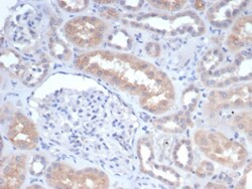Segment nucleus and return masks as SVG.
<instances>
[{
    "label": "nucleus",
    "instance_id": "nucleus-1",
    "mask_svg": "<svg viewBox=\"0 0 252 189\" xmlns=\"http://www.w3.org/2000/svg\"><path fill=\"white\" fill-rule=\"evenodd\" d=\"M76 67L129 95L139 96L140 106L151 113L162 114L175 103L170 79L154 65L133 55L95 51L78 56Z\"/></svg>",
    "mask_w": 252,
    "mask_h": 189
},
{
    "label": "nucleus",
    "instance_id": "nucleus-2",
    "mask_svg": "<svg viewBox=\"0 0 252 189\" xmlns=\"http://www.w3.org/2000/svg\"><path fill=\"white\" fill-rule=\"evenodd\" d=\"M195 142L208 158L232 169L242 167L248 156L243 145L219 132L199 130L195 134Z\"/></svg>",
    "mask_w": 252,
    "mask_h": 189
},
{
    "label": "nucleus",
    "instance_id": "nucleus-3",
    "mask_svg": "<svg viewBox=\"0 0 252 189\" xmlns=\"http://www.w3.org/2000/svg\"><path fill=\"white\" fill-rule=\"evenodd\" d=\"M130 25L142 29L170 35L190 33L193 36H198L205 31L202 19L192 11L176 15L158 13L142 14L130 20Z\"/></svg>",
    "mask_w": 252,
    "mask_h": 189
},
{
    "label": "nucleus",
    "instance_id": "nucleus-4",
    "mask_svg": "<svg viewBox=\"0 0 252 189\" xmlns=\"http://www.w3.org/2000/svg\"><path fill=\"white\" fill-rule=\"evenodd\" d=\"M47 180L55 188H107L109 179L107 175L97 169H84L76 171L72 167L58 163L48 171Z\"/></svg>",
    "mask_w": 252,
    "mask_h": 189
},
{
    "label": "nucleus",
    "instance_id": "nucleus-5",
    "mask_svg": "<svg viewBox=\"0 0 252 189\" xmlns=\"http://www.w3.org/2000/svg\"><path fill=\"white\" fill-rule=\"evenodd\" d=\"M67 38L82 49H93L98 47L104 38L107 26L96 17H77L65 26Z\"/></svg>",
    "mask_w": 252,
    "mask_h": 189
},
{
    "label": "nucleus",
    "instance_id": "nucleus-6",
    "mask_svg": "<svg viewBox=\"0 0 252 189\" xmlns=\"http://www.w3.org/2000/svg\"><path fill=\"white\" fill-rule=\"evenodd\" d=\"M224 64V62H223ZM216 70L202 75V81L208 87L224 88L251 78V56L239 54L235 59Z\"/></svg>",
    "mask_w": 252,
    "mask_h": 189
},
{
    "label": "nucleus",
    "instance_id": "nucleus-7",
    "mask_svg": "<svg viewBox=\"0 0 252 189\" xmlns=\"http://www.w3.org/2000/svg\"><path fill=\"white\" fill-rule=\"evenodd\" d=\"M153 145L148 139H142L138 143V156L140 167L144 173L150 174L158 180L173 186L179 185L180 176L178 172L170 167L158 165L154 161Z\"/></svg>",
    "mask_w": 252,
    "mask_h": 189
},
{
    "label": "nucleus",
    "instance_id": "nucleus-8",
    "mask_svg": "<svg viewBox=\"0 0 252 189\" xmlns=\"http://www.w3.org/2000/svg\"><path fill=\"white\" fill-rule=\"evenodd\" d=\"M209 107L211 111L223 108H250L251 106V85L233 87L226 91H215L209 96Z\"/></svg>",
    "mask_w": 252,
    "mask_h": 189
},
{
    "label": "nucleus",
    "instance_id": "nucleus-9",
    "mask_svg": "<svg viewBox=\"0 0 252 189\" xmlns=\"http://www.w3.org/2000/svg\"><path fill=\"white\" fill-rule=\"evenodd\" d=\"M7 137L14 146L24 150L33 149L38 141V134L34 124L20 113H16L11 119Z\"/></svg>",
    "mask_w": 252,
    "mask_h": 189
},
{
    "label": "nucleus",
    "instance_id": "nucleus-10",
    "mask_svg": "<svg viewBox=\"0 0 252 189\" xmlns=\"http://www.w3.org/2000/svg\"><path fill=\"white\" fill-rule=\"evenodd\" d=\"M27 174V156L18 154L11 156L7 162H2L1 188H19Z\"/></svg>",
    "mask_w": 252,
    "mask_h": 189
},
{
    "label": "nucleus",
    "instance_id": "nucleus-11",
    "mask_svg": "<svg viewBox=\"0 0 252 189\" xmlns=\"http://www.w3.org/2000/svg\"><path fill=\"white\" fill-rule=\"evenodd\" d=\"M246 4V1L216 2L208 9L207 17L213 26L218 27H226L245 8Z\"/></svg>",
    "mask_w": 252,
    "mask_h": 189
},
{
    "label": "nucleus",
    "instance_id": "nucleus-12",
    "mask_svg": "<svg viewBox=\"0 0 252 189\" xmlns=\"http://www.w3.org/2000/svg\"><path fill=\"white\" fill-rule=\"evenodd\" d=\"M252 17L251 15L241 16L236 20L232 31L227 38V46L232 53H237L252 43Z\"/></svg>",
    "mask_w": 252,
    "mask_h": 189
},
{
    "label": "nucleus",
    "instance_id": "nucleus-13",
    "mask_svg": "<svg viewBox=\"0 0 252 189\" xmlns=\"http://www.w3.org/2000/svg\"><path fill=\"white\" fill-rule=\"evenodd\" d=\"M1 67L12 78L24 79L28 71L29 65L15 52L5 50L1 54Z\"/></svg>",
    "mask_w": 252,
    "mask_h": 189
},
{
    "label": "nucleus",
    "instance_id": "nucleus-14",
    "mask_svg": "<svg viewBox=\"0 0 252 189\" xmlns=\"http://www.w3.org/2000/svg\"><path fill=\"white\" fill-rule=\"evenodd\" d=\"M154 124L158 129L167 133L183 132L188 128V126L192 125L188 112H183L158 119Z\"/></svg>",
    "mask_w": 252,
    "mask_h": 189
},
{
    "label": "nucleus",
    "instance_id": "nucleus-15",
    "mask_svg": "<svg viewBox=\"0 0 252 189\" xmlns=\"http://www.w3.org/2000/svg\"><path fill=\"white\" fill-rule=\"evenodd\" d=\"M173 159L177 166L184 170H191L194 163V154L192 144L189 140H181L175 146Z\"/></svg>",
    "mask_w": 252,
    "mask_h": 189
},
{
    "label": "nucleus",
    "instance_id": "nucleus-16",
    "mask_svg": "<svg viewBox=\"0 0 252 189\" xmlns=\"http://www.w3.org/2000/svg\"><path fill=\"white\" fill-rule=\"evenodd\" d=\"M225 54L219 49L210 50L202 58L199 65L201 75L207 74L219 68L225 61Z\"/></svg>",
    "mask_w": 252,
    "mask_h": 189
},
{
    "label": "nucleus",
    "instance_id": "nucleus-17",
    "mask_svg": "<svg viewBox=\"0 0 252 189\" xmlns=\"http://www.w3.org/2000/svg\"><path fill=\"white\" fill-rule=\"evenodd\" d=\"M47 70H48V65L44 61L34 62V64L29 65L28 71L23 81L26 85L32 87L36 85L37 82H39V81L45 77Z\"/></svg>",
    "mask_w": 252,
    "mask_h": 189
},
{
    "label": "nucleus",
    "instance_id": "nucleus-18",
    "mask_svg": "<svg viewBox=\"0 0 252 189\" xmlns=\"http://www.w3.org/2000/svg\"><path fill=\"white\" fill-rule=\"evenodd\" d=\"M50 50L54 56L63 59L68 60L71 57V51L67 48V46L63 43L62 40L58 38H52L50 41Z\"/></svg>",
    "mask_w": 252,
    "mask_h": 189
},
{
    "label": "nucleus",
    "instance_id": "nucleus-19",
    "mask_svg": "<svg viewBox=\"0 0 252 189\" xmlns=\"http://www.w3.org/2000/svg\"><path fill=\"white\" fill-rule=\"evenodd\" d=\"M234 125L236 128L242 131L243 133L247 134L249 137L251 135V113L250 112H244L238 114L234 120Z\"/></svg>",
    "mask_w": 252,
    "mask_h": 189
},
{
    "label": "nucleus",
    "instance_id": "nucleus-20",
    "mask_svg": "<svg viewBox=\"0 0 252 189\" xmlns=\"http://www.w3.org/2000/svg\"><path fill=\"white\" fill-rule=\"evenodd\" d=\"M59 6L68 12H80L86 9L89 2L83 0H67V1H58Z\"/></svg>",
    "mask_w": 252,
    "mask_h": 189
},
{
    "label": "nucleus",
    "instance_id": "nucleus-21",
    "mask_svg": "<svg viewBox=\"0 0 252 189\" xmlns=\"http://www.w3.org/2000/svg\"><path fill=\"white\" fill-rule=\"evenodd\" d=\"M109 43L112 46H116L118 49H128L130 45V37L123 31H117L108 38Z\"/></svg>",
    "mask_w": 252,
    "mask_h": 189
},
{
    "label": "nucleus",
    "instance_id": "nucleus-22",
    "mask_svg": "<svg viewBox=\"0 0 252 189\" xmlns=\"http://www.w3.org/2000/svg\"><path fill=\"white\" fill-rule=\"evenodd\" d=\"M150 4L160 10L177 11L182 9L187 4V1H150Z\"/></svg>",
    "mask_w": 252,
    "mask_h": 189
},
{
    "label": "nucleus",
    "instance_id": "nucleus-23",
    "mask_svg": "<svg viewBox=\"0 0 252 189\" xmlns=\"http://www.w3.org/2000/svg\"><path fill=\"white\" fill-rule=\"evenodd\" d=\"M214 171V167L213 165L208 162V161H203L197 168L196 173L198 176L201 177H206V176H210Z\"/></svg>",
    "mask_w": 252,
    "mask_h": 189
},
{
    "label": "nucleus",
    "instance_id": "nucleus-24",
    "mask_svg": "<svg viewBox=\"0 0 252 189\" xmlns=\"http://www.w3.org/2000/svg\"><path fill=\"white\" fill-rule=\"evenodd\" d=\"M46 168V161L44 158L38 157L37 159H35L32 164V168H31V172L34 175H38L40 173H43Z\"/></svg>",
    "mask_w": 252,
    "mask_h": 189
},
{
    "label": "nucleus",
    "instance_id": "nucleus-25",
    "mask_svg": "<svg viewBox=\"0 0 252 189\" xmlns=\"http://www.w3.org/2000/svg\"><path fill=\"white\" fill-rule=\"evenodd\" d=\"M250 187H251V164L247 166L242 179L236 185V188H250Z\"/></svg>",
    "mask_w": 252,
    "mask_h": 189
},
{
    "label": "nucleus",
    "instance_id": "nucleus-26",
    "mask_svg": "<svg viewBox=\"0 0 252 189\" xmlns=\"http://www.w3.org/2000/svg\"><path fill=\"white\" fill-rule=\"evenodd\" d=\"M145 50H146V53H148L149 55L152 56V57L158 56L160 53V48L156 43H150L148 46H146Z\"/></svg>",
    "mask_w": 252,
    "mask_h": 189
},
{
    "label": "nucleus",
    "instance_id": "nucleus-27",
    "mask_svg": "<svg viewBox=\"0 0 252 189\" xmlns=\"http://www.w3.org/2000/svg\"><path fill=\"white\" fill-rule=\"evenodd\" d=\"M142 3H143L142 1H122L121 2V4L124 5L125 8L131 9V10H136V9L140 8Z\"/></svg>",
    "mask_w": 252,
    "mask_h": 189
},
{
    "label": "nucleus",
    "instance_id": "nucleus-28",
    "mask_svg": "<svg viewBox=\"0 0 252 189\" xmlns=\"http://www.w3.org/2000/svg\"><path fill=\"white\" fill-rule=\"evenodd\" d=\"M102 16L106 17V18L117 19L119 15H118V13H117L115 10H113V9H107V10H105L104 12H102Z\"/></svg>",
    "mask_w": 252,
    "mask_h": 189
},
{
    "label": "nucleus",
    "instance_id": "nucleus-29",
    "mask_svg": "<svg viewBox=\"0 0 252 189\" xmlns=\"http://www.w3.org/2000/svg\"><path fill=\"white\" fill-rule=\"evenodd\" d=\"M194 5H195V8H197L199 10H202L205 8V2H203V1H195Z\"/></svg>",
    "mask_w": 252,
    "mask_h": 189
},
{
    "label": "nucleus",
    "instance_id": "nucleus-30",
    "mask_svg": "<svg viewBox=\"0 0 252 189\" xmlns=\"http://www.w3.org/2000/svg\"><path fill=\"white\" fill-rule=\"evenodd\" d=\"M207 187L209 188V187H220V188H225L226 186H224V185H213V184H208L207 185Z\"/></svg>",
    "mask_w": 252,
    "mask_h": 189
},
{
    "label": "nucleus",
    "instance_id": "nucleus-31",
    "mask_svg": "<svg viewBox=\"0 0 252 189\" xmlns=\"http://www.w3.org/2000/svg\"><path fill=\"white\" fill-rule=\"evenodd\" d=\"M97 3H101V4H109V3H113V1H96Z\"/></svg>",
    "mask_w": 252,
    "mask_h": 189
}]
</instances>
